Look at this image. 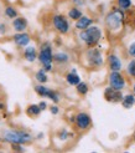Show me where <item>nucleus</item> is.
Listing matches in <instances>:
<instances>
[{"label":"nucleus","instance_id":"30","mask_svg":"<svg viewBox=\"0 0 135 153\" xmlns=\"http://www.w3.org/2000/svg\"><path fill=\"white\" fill-rule=\"evenodd\" d=\"M0 33H1V34L5 33V25H0Z\"/></svg>","mask_w":135,"mask_h":153},{"label":"nucleus","instance_id":"12","mask_svg":"<svg viewBox=\"0 0 135 153\" xmlns=\"http://www.w3.org/2000/svg\"><path fill=\"white\" fill-rule=\"evenodd\" d=\"M14 41L18 46H26V45L30 42V36L25 33H19L14 36Z\"/></svg>","mask_w":135,"mask_h":153},{"label":"nucleus","instance_id":"20","mask_svg":"<svg viewBox=\"0 0 135 153\" xmlns=\"http://www.w3.org/2000/svg\"><path fill=\"white\" fill-rule=\"evenodd\" d=\"M68 16L73 20H78L81 16H83V15H82L81 10H78L77 7H72V9L68 11Z\"/></svg>","mask_w":135,"mask_h":153},{"label":"nucleus","instance_id":"8","mask_svg":"<svg viewBox=\"0 0 135 153\" xmlns=\"http://www.w3.org/2000/svg\"><path fill=\"white\" fill-rule=\"evenodd\" d=\"M35 91L37 94H39L40 96H45V97H48V98H51L54 102H58L59 101V97H58V95L55 92V91H52V90H50V88H47V87H45V86H41V85H37L36 87H35Z\"/></svg>","mask_w":135,"mask_h":153},{"label":"nucleus","instance_id":"24","mask_svg":"<svg viewBox=\"0 0 135 153\" xmlns=\"http://www.w3.org/2000/svg\"><path fill=\"white\" fill-rule=\"evenodd\" d=\"M77 91H78L81 95H86V94L88 92V86H87V83L79 82L78 85H77Z\"/></svg>","mask_w":135,"mask_h":153},{"label":"nucleus","instance_id":"17","mask_svg":"<svg viewBox=\"0 0 135 153\" xmlns=\"http://www.w3.org/2000/svg\"><path fill=\"white\" fill-rule=\"evenodd\" d=\"M122 102H123V106L125 107V108H130V107L135 103V97L133 95H126V96L123 97Z\"/></svg>","mask_w":135,"mask_h":153},{"label":"nucleus","instance_id":"31","mask_svg":"<svg viewBox=\"0 0 135 153\" xmlns=\"http://www.w3.org/2000/svg\"><path fill=\"white\" fill-rule=\"evenodd\" d=\"M134 92H135V85H134Z\"/></svg>","mask_w":135,"mask_h":153},{"label":"nucleus","instance_id":"21","mask_svg":"<svg viewBox=\"0 0 135 153\" xmlns=\"http://www.w3.org/2000/svg\"><path fill=\"white\" fill-rule=\"evenodd\" d=\"M5 15L9 19H16L18 16V11L14 9L12 6H6V9H5Z\"/></svg>","mask_w":135,"mask_h":153},{"label":"nucleus","instance_id":"5","mask_svg":"<svg viewBox=\"0 0 135 153\" xmlns=\"http://www.w3.org/2000/svg\"><path fill=\"white\" fill-rule=\"evenodd\" d=\"M109 85L118 91H122L125 87V80L119 71H112L109 75Z\"/></svg>","mask_w":135,"mask_h":153},{"label":"nucleus","instance_id":"13","mask_svg":"<svg viewBox=\"0 0 135 153\" xmlns=\"http://www.w3.org/2000/svg\"><path fill=\"white\" fill-rule=\"evenodd\" d=\"M12 27H14L15 31L22 33L27 27V22H26L25 19H22V18H16L12 22Z\"/></svg>","mask_w":135,"mask_h":153},{"label":"nucleus","instance_id":"16","mask_svg":"<svg viewBox=\"0 0 135 153\" xmlns=\"http://www.w3.org/2000/svg\"><path fill=\"white\" fill-rule=\"evenodd\" d=\"M36 50L34 46H29L26 48L25 50V59L29 61V62H34V61L36 60Z\"/></svg>","mask_w":135,"mask_h":153},{"label":"nucleus","instance_id":"18","mask_svg":"<svg viewBox=\"0 0 135 153\" xmlns=\"http://www.w3.org/2000/svg\"><path fill=\"white\" fill-rule=\"evenodd\" d=\"M45 71H46V70L43 68V70H39V71L36 72L35 77H36V80L39 81L40 83H45V82L47 81V76H46V72H45Z\"/></svg>","mask_w":135,"mask_h":153},{"label":"nucleus","instance_id":"4","mask_svg":"<svg viewBox=\"0 0 135 153\" xmlns=\"http://www.w3.org/2000/svg\"><path fill=\"white\" fill-rule=\"evenodd\" d=\"M39 60L43 65V68L46 71L52 70V60H54V55H52V50H51L50 45H45V46L41 49L40 55H39Z\"/></svg>","mask_w":135,"mask_h":153},{"label":"nucleus","instance_id":"25","mask_svg":"<svg viewBox=\"0 0 135 153\" xmlns=\"http://www.w3.org/2000/svg\"><path fill=\"white\" fill-rule=\"evenodd\" d=\"M128 74L135 77V59L131 60L129 62V65H128Z\"/></svg>","mask_w":135,"mask_h":153},{"label":"nucleus","instance_id":"10","mask_svg":"<svg viewBox=\"0 0 135 153\" xmlns=\"http://www.w3.org/2000/svg\"><path fill=\"white\" fill-rule=\"evenodd\" d=\"M76 123H77L78 128L87 129L89 126H91V117H89L87 113L81 112V113L77 114V117H76Z\"/></svg>","mask_w":135,"mask_h":153},{"label":"nucleus","instance_id":"27","mask_svg":"<svg viewBox=\"0 0 135 153\" xmlns=\"http://www.w3.org/2000/svg\"><path fill=\"white\" fill-rule=\"evenodd\" d=\"M51 112L54 113V114H56V113L58 112V108H57V106H52V107H51Z\"/></svg>","mask_w":135,"mask_h":153},{"label":"nucleus","instance_id":"11","mask_svg":"<svg viewBox=\"0 0 135 153\" xmlns=\"http://www.w3.org/2000/svg\"><path fill=\"white\" fill-rule=\"evenodd\" d=\"M108 61H109V67L112 71H120L122 70V61L117 55H109L108 57Z\"/></svg>","mask_w":135,"mask_h":153},{"label":"nucleus","instance_id":"15","mask_svg":"<svg viewBox=\"0 0 135 153\" xmlns=\"http://www.w3.org/2000/svg\"><path fill=\"white\" fill-rule=\"evenodd\" d=\"M67 82L70 83V85H72V86H77L78 83L81 82V80H79V76L76 74V70H72V72H70L68 75H67Z\"/></svg>","mask_w":135,"mask_h":153},{"label":"nucleus","instance_id":"9","mask_svg":"<svg viewBox=\"0 0 135 153\" xmlns=\"http://www.w3.org/2000/svg\"><path fill=\"white\" fill-rule=\"evenodd\" d=\"M104 97H106V100L109 102H119V101L123 100L120 91H118L113 87H108L106 91H104Z\"/></svg>","mask_w":135,"mask_h":153},{"label":"nucleus","instance_id":"19","mask_svg":"<svg viewBox=\"0 0 135 153\" xmlns=\"http://www.w3.org/2000/svg\"><path fill=\"white\" fill-rule=\"evenodd\" d=\"M27 114L29 116H37L40 112H41V108H40V106H37V105H31L27 108Z\"/></svg>","mask_w":135,"mask_h":153},{"label":"nucleus","instance_id":"2","mask_svg":"<svg viewBox=\"0 0 135 153\" xmlns=\"http://www.w3.org/2000/svg\"><path fill=\"white\" fill-rule=\"evenodd\" d=\"M123 19H124V14L123 11L119 9V10H113L110 11L107 18H106V25L108 26L109 30H113V31H115V30H119L122 27V24H123Z\"/></svg>","mask_w":135,"mask_h":153},{"label":"nucleus","instance_id":"22","mask_svg":"<svg viewBox=\"0 0 135 153\" xmlns=\"http://www.w3.org/2000/svg\"><path fill=\"white\" fill-rule=\"evenodd\" d=\"M117 3H118L119 9H122V10L129 9L131 6V0H117Z\"/></svg>","mask_w":135,"mask_h":153},{"label":"nucleus","instance_id":"7","mask_svg":"<svg viewBox=\"0 0 135 153\" xmlns=\"http://www.w3.org/2000/svg\"><path fill=\"white\" fill-rule=\"evenodd\" d=\"M87 59L89 61V64L93 66H101L103 64V57L99 50L97 49H91L87 52Z\"/></svg>","mask_w":135,"mask_h":153},{"label":"nucleus","instance_id":"32","mask_svg":"<svg viewBox=\"0 0 135 153\" xmlns=\"http://www.w3.org/2000/svg\"><path fill=\"white\" fill-rule=\"evenodd\" d=\"M134 138H135V137H134Z\"/></svg>","mask_w":135,"mask_h":153},{"label":"nucleus","instance_id":"28","mask_svg":"<svg viewBox=\"0 0 135 153\" xmlns=\"http://www.w3.org/2000/svg\"><path fill=\"white\" fill-rule=\"evenodd\" d=\"M39 106H40V108H41V111H42V110L46 108V106H47V105H46V102H40Z\"/></svg>","mask_w":135,"mask_h":153},{"label":"nucleus","instance_id":"1","mask_svg":"<svg viewBox=\"0 0 135 153\" xmlns=\"http://www.w3.org/2000/svg\"><path fill=\"white\" fill-rule=\"evenodd\" d=\"M81 40H83L88 46H94L102 37V30L98 26H89L81 33Z\"/></svg>","mask_w":135,"mask_h":153},{"label":"nucleus","instance_id":"29","mask_svg":"<svg viewBox=\"0 0 135 153\" xmlns=\"http://www.w3.org/2000/svg\"><path fill=\"white\" fill-rule=\"evenodd\" d=\"M66 137H67V132H66V131H63V132H62V134L59 136V138H61V140H66Z\"/></svg>","mask_w":135,"mask_h":153},{"label":"nucleus","instance_id":"3","mask_svg":"<svg viewBox=\"0 0 135 153\" xmlns=\"http://www.w3.org/2000/svg\"><path fill=\"white\" fill-rule=\"evenodd\" d=\"M4 138L7 142L22 144V143H27V142L31 141V136H30L29 133L20 132V131H7L4 136Z\"/></svg>","mask_w":135,"mask_h":153},{"label":"nucleus","instance_id":"14","mask_svg":"<svg viewBox=\"0 0 135 153\" xmlns=\"http://www.w3.org/2000/svg\"><path fill=\"white\" fill-rule=\"evenodd\" d=\"M92 24H93V20L92 19H89L87 16H81L77 20V22H76V27L79 29V30H84V29L89 27Z\"/></svg>","mask_w":135,"mask_h":153},{"label":"nucleus","instance_id":"23","mask_svg":"<svg viewBox=\"0 0 135 153\" xmlns=\"http://www.w3.org/2000/svg\"><path fill=\"white\" fill-rule=\"evenodd\" d=\"M54 59L57 61V62H66V61H68V55L65 52H58L54 56Z\"/></svg>","mask_w":135,"mask_h":153},{"label":"nucleus","instance_id":"26","mask_svg":"<svg viewBox=\"0 0 135 153\" xmlns=\"http://www.w3.org/2000/svg\"><path fill=\"white\" fill-rule=\"evenodd\" d=\"M128 52H129V55H130V56L135 57V42H133V44L130 45V46H129Z\"/></svg>","mask_w":135,"mask_h":153},{"label":"nucleus","instance_id":"6","mask_svg":"<svg viewBox=\"0 0 135 153\" xmlns=\"http://www.w3.org/2000/svg\"><path fill=\"white\" fill-rule=\"evenodd\" d=\"M54 26L57 31L61 33V34H66L70 29L68 21H67V19L63 16V15H55L54 16Z\"/></svg>","mask_w":135,"mask_h":153}]
</instances>
